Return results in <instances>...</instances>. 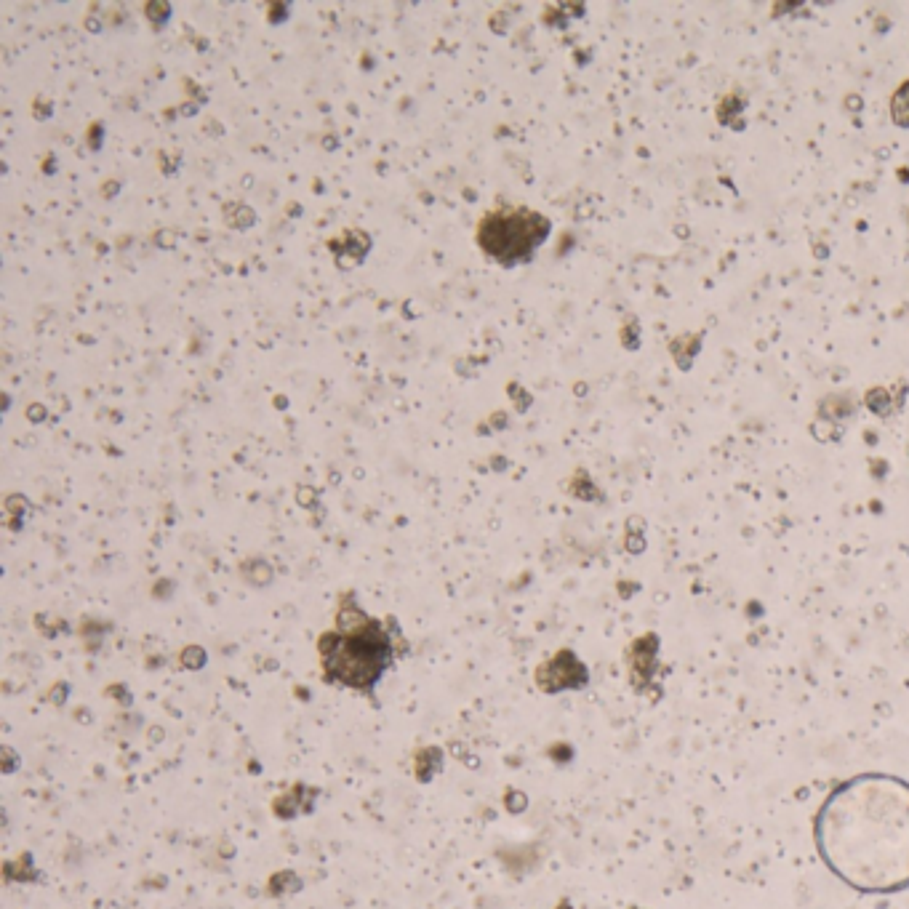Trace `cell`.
<instances>
[{
    "label": "cell",
    "instance_id": "52a82bcc",
    "mask_svg": "<svg viewBox=\"0 0 909 909\" xmlns=\"http://www.w3.org/2000/svg\"><path fill=\"white\" fill-rule=\"evenodd\" d=\"M440 766H443V758H435V760H424V755H419V760H416V776H419V782H430L432 779V774H438L440 771Z\"/></svg>",
    "mask_w": 909,
    "mask_h": 909
},
{
    "label": "cell",
    "instance_id": "7a4b0ae2",
    "mask_svg": "<svg viewBox=\"0 0 909 909\" xmlns=\"http://www.w3.org/2000/svg\"><path fill=\"white\" fill-rule=\"evenodd\" d=\"M392 630L363 611L352 595H344L336 614V630L320 635L318 654L323 678L334 686L371 694L395 659Z\"/></svg>",
    "mask_w": 909,
    "mask_h": 909
},
{
    "label": "cell",
    "instance_id": "6da1fadb",
    "mask_svg": "<svg viewBox=\"0 0 909 909\" xmlns=\"http://www.w3.org/2000/svg\"><path fill=\"white\" fill-rule=\"evenodd\" d=\"M816 846L840 880L867 894L909 886V784L856 776L816 819Z\"/></svg>",
    "mask_w": 909,
    "mask_h": 909
},
{
    "label": "cell",
    "instance_id": "277c9868",
    "mask_svg": "<svg viewBox=\"0 0 909 909\" xmlns=\"http://www.w3.org/2000/svg\"><path fill=\"white\" fill-rule=\"evenodd\" d=\"M536 683L547 694H558L566 688H582L587 683V670L571 651H560L552 662L542 664L536 670Z\"/></svg>",
    "mask_w": 909,
    "mask_h": 909
},
{
    "label": "cell",
    "instance_id": "5b68a950",
    "mask_svg": "<svg viewBox=\"0 0 909 909\" xmlns=\"http://www.w3.org/2000/svg\"><path fill=\"white\" fill-rule=\"evenodd\" d=\"M651 640H654V638H643L640 643H635V648L630 651L632 672H635V675H651V670H654L656 651H654V646L648 648V643H651Z\"/></svg>",
    "mask_w": 909,
    "mask_h": 909
},
{
    "label": "cell",
    "instance_id": "8992f818",
    "mask_svg": "<svg viewBox=\"0 0 909 909\" xmlns=\"http://www.w3.org/2000/svg\"><path fill=\"white\" fill-rule=\"evenodd\" d=\"M894 120L899 126H909V83L894 96Z\"/></svg>",
    "mask_w": 909,
    "mask_h": 909
},
{
    "label": "cell",
    "instance_id": "3957f363",
    "mask_svg": "<svg viewBox=\"0 0 909 909\" xmlns=\"http://www.w3.org/2000/svg\"><path fill=\"white\" fill-rule=\"evenodd\" d=\"M550 232V222L531 208H504L480 219L478 243L488 256L502 264H518L531 259Z\"/></svg>",
    "mask_w": 909,
    "mask_h": 909
}]
</instances>
